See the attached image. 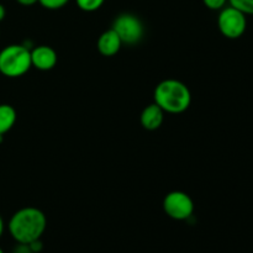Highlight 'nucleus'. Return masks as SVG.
Segmentation results:
<instances>
[{"mask_svg":"<svg viewBox=\"0 0 253 253\" xmlns=\"http://www.w3.org/2000/svg\"><path fill=\"white\" fill-rule=\"evenodd\" d=\"M47 227L46 215L37 208L27 207L17 210L9 220L10 235L17 244L29 245L41 239Z\"/></svg>","mask_w":253,"mask_h":253,"instance_id":"f257e3e1","label":"nucleus"},{"mask_svg":"<svg viewBox=\"0 0 253 253\" xmlns=\"http://www.w3.org/2000/svg\"><path fill=\"white\" fill-rule=\"evenodd\" d=\"M155 103L165 113H184L192 103L189 88L177 79L162 81L155 89Z\"/></svg>","mask_w":253,"mask_h":253,"instance_id":"f03ea898","label":"nucleus"},{"mask_svg":"<svg viewBox=\"0 0 253 253\" xmlns=\"http://www.w3.org/2000/svg\"><path fill=\"white\" fill-rule=\"evenodd\" d=\"M32 67L31 51L25 44H10L0 51V73L9 78L24 76Z\"/></svg>","mask_w":253,"mask_h":253,"instance_id":"7ed1b4c3","label":"nucleus"},{"mask_svg":"<svg viewBox=\"0 0 253 253\" xmlns=\"http://www.w3.org/2000/svg\"><path fill=\"white\" fill-rule=\"evenodd\" d=\"M247 15L234 6H225L220 10L217 26L222 36L230 40L240 39L247 29Z\"/></svg>","mask_w":253,"mask_h":253,"instance_id":"20e7f679","label":"nucleus"},{"mask_svg":"<svg viewBox=\"0 0 253 253\" xmlns=\"http://www.w3.org/2000/svg\"><path fill=\"white\" fill-rule=\"evenodd\" d=\"M113 30L119 35L123 43L126 44H136L142 40L145 29L136 15L125 14L119 15L113 24Z\"/></svg>","mask_w":253,"mask_h":253,"instance_id":"39448f33","label":"nucleus"},{"mask_svg":"<svg viewBox=\"0 0 253 253\" xmlns=\"http://www.w3.org/2000/svg\"><path fill=\"white\" fill-rule=\"evenodd\" d=\"M163 210L173 220H188L194 212V203L184 192H170L163 200Z\"/></svg>","mask_w":253,"mask_h":253,"instance_id":"423d86ee","label":"nucleus"},{"mask_svg":"<svg viewBox=\"0 0 253 253\" xmlns=\"http://www.w3.org/2000/svg\"><path fill=\"white\" fill-rule=\"evenodd\" d=\"M58 61L56 51L49 46H37L31 51V63L40 71L54 68Z\"/></svg>","mask_w":253,"mask_h":253,"instance_id":"0eeeda50","label":"nucleus"},{"mask_svg":"<svg viewBox=\"0 0 253 253\" xmlns=\"http://www.w3.org/2000/svg\"><path fill=\"white\" fill-rule=\"evenodd\" d=\"M165 121V111L156 103L146 106L141 114V125L148 131H155L162 126Z\"/></svg>","mask_w":253,"mask_h":253,"instance_id":"6e6552de","label":"nucleus"},{"mask_svg":"<svg viewBox=\"0 0 253 253\" xmlns=\"http://www.w3.org/2000/svg\"><path fill=\"white\" fill-rule=\"evenodd\" d=\"M96 46H98L99 52L103 56L113 57L116 53H119L121 46H123V41L119 37V35L113 29H110L100 35Z\"/></svg>","mask_w":253,"mask_h":253,"instance_id":"1a4fd4ad","label":"nucleus"},{"mask_svg":"<svg viewBox=\"0 0 253 253\" xmlns=\"http://www.w3.org/2000/svg\"><path fill=\"white\" fill-rule=\"evenodd\" d=\"M16 123V111L9 104H0V135L9 132Z\"/></svg>","mask_w":253,"mask_h":253,"instance_id":"9d476101","label":"nucleus"},{"mask_svg":"<svg viewBox=\"0 0 253 253\" xmlns=\"http://www.w3.org/2000/svg\"><path fill=\"white\" fill-rule=\"evenodd\" d=\"M76 2L81 10L86 12H91L100 9L104 2H105V0H76Z\"/></svg>","mask_w":253,"mask_h":253,"instance_id":"9b49d317","label":"nucleus"},{"mask_svg":"<svg viewBox=\"0 0 253 253\" xmlns=\"http://www.w3.org/2000/svg\"><path fill=\"white\" fill-rule=\"evenodd\" d=\"M229 2L245 15H253V0H229Z\"/></svg>","mask_w":253,"mask_h":253,"instance_id":"f8f14e48","label":"nucleus"},{"mask_svg":"<svg viewBox=\"0 0 253 253\" xmlns=\"http://www.w3.org/2000/svg\"><path fill=\"white\" fill-rule=\"evenodd\" d=\"M40 4L48 10H57L63 7L69 2V0H39Z\"/></svg>","mask_w":253,"mask_h":253,"instance_id":"ddd939ff","label":"nucleus"},{"mask_svg":"<svg viewBox=\"0 0 253 253\" xmlns=\"http://www.w3.org/2000/svg\"><path fill=\"white\" fill-rule=\"evenodd\" d=\"M229 0H203L205 6L210 10H221Z\"/></svg>","mask_w":253,"mask_h":253,"instance_id":"4468645a","label":"nucleus"},{"mask_svg":"<svg viewBox=\"0 0 253 253\" xmlns=\"http://www.w3.org/2000/svg\"><path fill=\"white\" fill-rule=\"evenodd\" d=\"M29 247L34 253H40L43 250V244H42L41 239H40L36 240V241H32L31 244H29Z\"/></svg>","mask_w":253,"mask_h":253,"instance_id":"2eb2a0df","label":"nucleus"},{"mask_svg":"<svg viewBox=\"0 0 253 253\" xmlns=\"http://www.w3.org/2000/svg\"><path fill=\"white\" fill-rule=\"evenodd\" d=\"M12 253H34V252L31 251V249L29 247V245L17 244V246L15 247Z\"/></svg>","mask_w":253,"mask_h":253,"instance_id":"dca6fc26","label":"nucleus"},{"mask_svg":"<svg viewBox=\"0 0 253 253\" xmlns=\"http://www.w3.org/2000/svg\"><path fill=\"white\" fill-rule=\"evenodd\" d=\"M20 5H24V6H31L35 5L36 2H39V0H16Z\"/></svg>","mask_w":253,"mask_h":253,"instance_id":"f3484780","label":"nucleus"},{"mask_svg":"<svg viewBox=\"0 0 253 253\" xmlns=\"http://www.w3.org/2000/svg\"><path fill=\"white\" fill-rule=\"evenodd\" d=\"M5 15H6V10H5L4 5L0 4V21L5 19Z\"/></svg>","mask_w":253,"mask_h":253,"instance_id":"a211bd4d","label":"nucleus"},{"mask_svg":"<svg viewBox=\"0 0 253 253\" xmlns=\"http://www.w3.org/2000/svg\"><path fill=\"white\" fill-rule=\"evenodd\" d=\"M2 232H4V220H2L1 215H0V237L2 236Z\"/></svg>","mask_w":253,"mask_h":253,"instance_id":"6ab92c4d","label":"nucleus"},{"mask_svg":"<svg viewBox=\"0 0 253 253\" xmlns=\"http://www.w3.org/2000/svg\"><path fill=\"white\" fill-rule=\"evenodd\" d=\"M2 141H4V136H1V135H0V143H1Z\"/></svg>","mask_w":253,"mask_h":253,"instance_id":"aec40b11","label":"nucleus"},{"mask_svg":"<svg viewBox=\"0 0 253 253\" xmlns=\"http://www.w3.org/2000/svg\"><path fill=\"white\" fill-rule=\"evenodd\" d=\"M0 253H4V251H2V249H1V247H0Z\"/></svg>","mask_w":253,"mask_h":253,"instance_id":"412c9836","label":"nucleus"}]
</instances>
